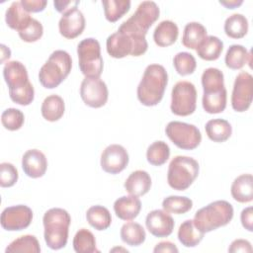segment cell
Returning a JSON list of instances; mask_svg holds the SVG:
<instances>
[{
    "label": "cell",
    "mask_w": 253,
    "mask_h": 253,
    "mask_svg": "<svg viewBox=\"0 0 253 253\" xmlns=\"http://www.w3.org/2000/svg\"><path fill=\"white\" fill-rule=\"evenodd\" d=\"M4 80L9 89L10 99L21 106L30 105L35 98V90L29 81L26 66L18 61H7L3 67Z\"/></svg>",
    "instance_id": "cell-1"
},
{
    "label": "cell",
    "mask_w": 253,
    "mask_h": 253,
    "mask_svg": "<svg viewBox=\"0 0 253 253\" xmlns=\"http://www.w3.org/2000/svg\"><path fill=\"white\" fill-rule=\"evenodd\" d=\"M167 84L168 73L164 66L157 63L147 65L137 86L138 101L146 107L158 105L163 98Z\"/></svg>",
    "instance_id": "cell-2"
},
{
    "label": "cell",
    "mask_w": 253,
    "mask_h": 253,
    "mask_svg": "<svg viewBox=\"0 0 253 253\" xmlns=\"http://www.w3.org/2000/svg\"><path fill=\"white\" fill-rule=\"evenodd\" d=\"M43 236L47 247L59 250L67 244L71 217L67 211L61 208H52L46 211L42 217Z\"/></svg>",
    "instance_id": "cell-3"
},
{
    "label": "cell",
    "mask_w": 253,
    "mask_h": 253,
    "mask_svg": "<svg viewBox=\"0 0 253 253\" xmlns=\"http://www.w3.org/2000/svg\"><path fill=\"white\" fill-rule=\"evenodd\" d=\"M233 207L224 200L214 201L196 211L195 226L203 233H208L228 224L233 217Z\"/></svg>",
    "instance_id": "cell-4"
},
{
    "label": "cell",
    "mask_w": 253,
    "mask_h": 253,
    "mask_svg": "<svg viewBox=\"0 0 253 253\" xmlns=\"http://www.w3.org/2000/svg\"><path fill=\"white\" fill-rule=\"evenodd\" d=\"M72 68L70 54L62 49L54 50L41 67L40 83L46 89H53L66 79Z\"/></svg>",
    "instance_id": "cell-5"
},
{
    "label": "cell",
    "mask_w": 253,
    "mask_h": 253,
    "mask_svg": "<svg viewBox=\"0 0 253 253\" xmlns=\"http://www.w3.org/2000/svg\"><path fill=\"white\" fill-rule=\"evenodd\" d=\"M160 9L154 1L141 2L136 11L125 21L118 32L133 38H145L149 28L158 20Z\"/></svg>",
    "instance_id": "cell-6"
},
{
    "label": "cell",
    "mask_w": 253,
    "mask_h": 253,
    "mask_svg": "<svg viewBox=\"0 0 253 253\" xmlns=\"http://www.w3.org/2000/svg\"><path fill=\"white\" fill-rule=\"evenodd\" d=\"M199 172L200 166L196 159L183 155L175 156L168 166V185L174 190L185 191L197 179Z\"/></svg>",
    "instance_id": "cell-7"
},
{
    "label": "cell",
    "mask_w": 253,
    "mask_h": 253,
    "mask_svg": "<svg viewBox=\"0 0 253 253\" xmlns=\"http://www.w3.org/2000/svg\"><path fill=\"white\" fill-rule=\"evenodd\" d=\"M78 65L85 77H100L104 62L101 55V46L94 38L82 40L77 45Z\"/></svg>",
    "instance_id": "cell-8"
},
{
    "label": "cell",
    "mask_w": 253,
    "mask_h": 253,
    "mask_svg": "<svg viewBox=\"0 0 253 253\" xmlns=\"http://www.w3.org/2000/svg\"><path fill=\"white\" fill-rule=\"evenodd\" d=\"M148 47L145 38H133L121 32L110 35L106 41L107 52L114 58H124L127 55L140 56Z\"/></svg>",
    "instance_id": "cell-9"
},
{
    "label": "cell",
    "mask_w": 253,
    "mask_h": 253,
    "mask_svg": "<svg viewBox=\"0 0 253 253\" xmlns=\"http://www.w3.org/2000/svg\"><path fill=\"white\" fill-rule=\"evenodd\" d=\"M165 133L178 148L184 150H193L202 141L200 129L195 125L184 122H169L165 127Z\"/></svg>",
    "instance_id": "cell-10"
},
{
    "label": "cell",
    "mask_w": 253,
    "mask_h": 253,
    "mask_svg": "<svg viewBox=\"0 0 253 253\" xmlns=\"http://www.w3.org/2000/svg\"><path fill=\"white\" fill-rule=\"evenodd\" d=\"M197 90L195 85L189 81L177 82L171 92V112L180 117H187L196 111Z\"/></svg>",
    "instance_id": "cell-11"
},
{
    "label": "cell",
    "mask_w": 253,
    "mask_h": 253,
    "mask_svg": "<svg viewBox=\"0 0 253 253\" xmlns=\"http://www.w3.org/2000/svg\"><path fill=\"white\" fill-rule=\"evenodd\" d=\"M253 98V77L247 71H241L235 77L231 93V107L235 112L247 111Z\"/></svg>",
    "instance_id": "cell-12"
},
{
    "label": "cell",
    "mask_w": 253,
    "mask_h": 253,
    "mask_svg": "<svg viewBox=\"0 0 253 253\" xmlns=\"http://www.w3.org/2000/svg\"><path fill=\"white\" fill-rule=\"evenodd\" d=\"M80 97L88 107L101 108L108 101V87L100 77H85L80 85Z\"/></svg>",
    "instance_id": "cell-13"
},
{
    "label": "cell",
    "mask_w": 253,
    "mask_h": 253,
    "mask_svg": "<svg viewBox=\"0 0 253 253\" xmlns=\"http://www.w3.org/2000/svg\"><path fill=\"white\" fill-rule=\"evenodd\" d=\"M33 220V211L26 205H17L3 210L1 226L7 231H20L27 228Z\"/></svg>",
    "instance_id": "cell-14"
},
{
    "label": "cell",
    "mask_w": 253,
    "mask_h": 253,
    "mask_svg": "<svg viewBox=\"0 0 253 253\" xmlns=\"http://www.w3.org/2000/svg\"><path fill=\"white\" fill-rule=\"evenodd\" d=\"M128 161V153L123 145L110 144L103 150L100 164L106 173L119 174L126 169Z\"/></svg>",
    "instance_id": "cell-15"
},
{
    "label": "cell",
    "mask_w": 253,
    "mask_h": 253,
    "mask_svg": "<svg viewBox=\"0 0 253 253\" xmlns=\"http://www.w3.org/2000/svg\"><path fill=\"white\" fill-rule=\"evenodd\" d=\"M85 23L83 13L77 7H74L62 14L58 22V30L63 38L72 40L83 33Z\"/></svg>",
    "instance_id": "cell-16"
},
{
    "label": "cell",
    "mask_w": 253,
    "mask_h": 253,
    "mask_svg": "<svg viewBox=\"0 0 253 253\" xmlns=\"http://www.w3.org/2000/svg\"><path fill=\"white\" fill-rule=\"evenodd\" d=\"M145 225L148 231L155 237H167L174 229V219L164 210H153L146 215Z\"/></svg>",
    "instance_id": "cell-17"
},
{
    "label": "cell",
    "mask_w": 253,
    "mask_h": 253,
    "mask_svg": "<svg viewBox=\"0 0 253 253\" xmlns=\"http://www.w3.org/2000/svg\"><path fill=\"white\" fill-rule=\"evenodd\" d=\"M22 168L28 177L33 179L41 178L46 172V157L39 149H29L22 157Z\"/></svg>",
    "instance_id": "cell-18"
},
{
    "label": "cell",
    "mask_w": 253,
    "mask_h": 253,
    "mask_svg": "<svg viewBox=\"0 0 253 253\" xmlns=\"http://www.w3.org/2000/svg\"><path fill=\"white\" fill-rule=\"evenodd\" d=\"M141 202L136 196H123L114 203V211L116 215L123 220H132L140 212Z\"/></svg>",
    "instance_id": "cell-19"
},
{
    "label": "cell",
    "mask_w": 253,
    "mask_h": 253,
    "mask_svg": "<svg viewBox=\"0 0 253 253\" xmlns=\"http://www.w3.org/2000/svg\"><path fill=\"white\" fill-rule=\"evenodd\" d=\"M33 18L30 16V13L25 10L21 1L13 2L5 13V22L7 26L13 30H16L18 33L25 30Z\"/></svg>",
    "instance_id": "cell-20"
},
{
    "label": "cell",
    "mask_w": 253,
    "mask_h": 253,
    "mask_svg": "<svg viewBox=\"0 0 253 253\" xmlns=\"http://www.w3.org/2000/svg\"><path fill=\"white\" fill-rule=\"evenodd\" d=\"M151 184V177L146 171L135 170L126 178L124 187L129 195L141 197L149 192Z\"/></svg>",
    "instance_id": "cell-21"
},
{
    "label": "cell",
    "mask_w": 253,
    "mask_h": 253,
    "mask_svg": "<svg viewBox=\"0 0 253 253\" xmlns=\"http://www.w3.org/2000/svg\"><path fill=\"white\" fill-rule=\"evenodd\" d=\"M232 198L241 204L253 200V177L251 174H241L236 177L230 188Z\"/></svg>",
    "instance_id": "cell-22"
},
{
    "label": "cell",
    "mask_w": 253,
    "mask_h": 253,
    "mask_svg": "<svg viewBox=\"0 0 253 253\" xmlns=\"http://www.w3.org/2000/svg\"><path fill=\"white\" fill-rule=\"evenodd\" d=\"M178 36V26L176 23L170 20H164L160 22L153 32L154 42L160 47L172 45L177 41Z\"/></svg>",
    "instance_id": "cell-23"
},
{
    "label": "cell",
    "mask_w": 253,
    "mask_h": 253,
    "mask_svg": "<svg viewBox=\"0 0 253 253\" xmlns=\"http://www.w3.org/2000/svg\"><path fill=\"white\" fill-rule=\"evenodd\" d=\"M65 112V104L63 99L55 94L49 95L42 101L41 113L44 120L48 122H56L62 118Z\"/></svg>",
    "instance_id": "cell-24"
},
{
    "label": "cell",
    "mask_w": 253,
    "mask_h": 253,
    "mask_svg": "<svg viewBox=\"0 0 253 253\" xmlns=\"http://www.w3.org/2000/svg\"><path fill=\"white\" fill-rule=\"evenodd\" d=\"M207 37V29L199 22L188 23L183 32L182 43L190 49H197Z\"/></svg>",
    "instance_id": "cell-25"
},
{
    "label": "cell",
    "mask_w": 253,
    "mask_h": 253,
    "mask_svg": "<svg viewBox=\"0 0 253 253\" xmlns=\"http://www.w3.org/2000/svg\"><path fill=\"white\" fill-rule=\"evenodd\" d=\"M208 137L214 142L226 141L232 134V126L228 121L223 119L210 120L206 126Z\"/></svg>",
    "instance_id": "cell-26"
},
{
    "label": "cell",
    "mask_w": 253,
    "mask_h": 253,
    "mask_svg": "<svg viewBox=\"0 0 253 253\" xmlns=\"http://www.w3.org/2000/svg\"><path fill=\"white\" fill-rule=\"evenodd\" d=\"M86 219L93 228L99 231L106 230L112 223V216L109 210L100 205L92 206L87 210Z\"/></svg>",
    "instance_id": "cell-27"
},
{
    "label": "cell",
    "mask_w": 253,
    "mask_h": 253,
    "mask_svg": "<svg viewBox=\"0 0 253 253\" xmlns=\"http://www.w3.org/2000/svg\"><path fill=\"white\" fill-rule=\"evenodd\" d=\"M223 50V42L215 36H207L203 42L196 49L200 58L212 61L216 60Z\"/></svg>",
    "instance_id": "cell-28"
},
{
    "label": "cell",
    "mask_w": 253,
    "mask_h": 253,
    "mask_svg": "<svg viewBox=\"0 0 253 253\" xmlns=\"http://www.w3.org/2000/svg\"><path fill=\"white\" fill-rule=\"evenodd\" d=\"M248 20L247 18L239 13H235L226 18L224 22V33L231 39H242L248 32Z\"/></svg>",
    "instance_id": "cell-29"
},
{
    "label": "cell",
    "mask_w": 253,
    "mask_h": 253,
    "mask_svg": "<svg viewBox=\"0 0 253 253\" xmlns=\"http://www.w3.org/2000/svg\"><path fill=\"white\" fill-rule=\"evenodd\" d=\"M177 235L182 245L185 247H195L203 240L205 233L195 226L193 219H187L180 224Z\"/></svg>",
    "instance_id": "cell-30"
},
{
    "label": "cell",
    "mask_w": 253,
    "mask_h": 253,
    "mask_svg": "<svg viewBox=\"0 0 253 253\" xmlns=\"http://www.w3.org/2000/svg\"><path fill=\"white\" fill-rule=\"evenodd\" d=\"M201 79L204 94L216 93L225 88L223 73L218 68L209 67L205 69Z\"/></svg>",
    "instance_id": "cell-31"
},
{
    "label": "cell",
    "mask_w": 253,
    "mask_h": 253,
    "mask_svg": "<svg viewBox=\"0 0 253 253\" xmlns=\"http://www.w3.org/2000/svg\"><path fill=\"white\" fill-rule=\"evenodd\" d=\"M226 67L237 70L241 69L247 62H251V53L241 44H231L224 57Z\"/></svg>",
    "instance_id": "cell-32"
},
{
    "label": "cell",
    "mask_w": 253,
    "mask_h": 253,
    "mask_svg": "<svg viewBox=\"0 0 253 253\" xmlns=\"http://www.w3.org/2000/svg\"><path fill=\"white\" fill-rule=\"evenodd\" d=\"M120 235L123 242L129 246H139L146 238V233L142 225L133 221L124 223L121 227Z\"/></svg>",
    "instance_id": "cell-33"
},
{
    "label": "cell",
    "mask_w": 253,
    "mask_h": 253,
    "mask_svg": "<svg viewBox=\"0 0 253 253\" xmlns=\"http://www.w3.org/2000/svg\"><path fill=\"white\" fill-rule=\"evenodd\" d=\"M73 249L77 253H99L94 234L87 228H80L73 238Z\"/></svg>",
    "instance_id": "cell-34"
},
{
    "label": "cell",
    "mask_w": 253,
    "mask_h": 253,
    "mask_svg": "<svg viewBox=\"0 0 253 253\" xmlns=\"http://www.w3.org/2000/svg\"><path fill=\"white\" fill-rule=\"evenodd\" d=\"M105 18L110 23H115L130 9L129 0H104L102 1Z\"/></svg>",
    "instance_id": "cell-35"
},
{
    "label": "cell",
    "mask_w": 253,
    "mask_h": 253,
    "mask_svg": "<svg viewBox=\"0 0 253 253\" xmlns=\"http://www.w3.org/2000/svg\"><path fill=\"white\" fill-rule=\"evenodd\" d=\"M226 101L227 92L224 88L216 93L203 94L202 105L208 114H219L226 108Z\"/></svg>",
    "instance_id": "cell-36"
},
{
    "label": "cell",
    "mask_w": 253,
    "mask_h": 253,
    "mask_svg": "<svg viewBox=\"0 0 253 253\" xmlns=\"http://www.w3.org/2000/svg\"><path fill=\"white\" fill-rule=\"evenodd\" d=\"M170 157V147L163 140L152 142L146 150V159L153 166H161Z\"/></svg>",
    "instance_id": "cell-37"
},
{
    "label": "cell",
    "mask_w": 253,
    "mask_h": 253,
    "mask_svg": "<svg viewBox=\"0 0 253 253\" xmlns=\"http://www.w3.org/2000/svg\"><path fill=\"white\" fill-rule=\"evenodd\" d=\"M5 252H29V253H40L41 246L40 242L34 235H23L13 240L5 249Z\"/></svg>",
    "instance_id": "cell-38"
},
{
    "label": "cell",
    "mask_w": 253,
    "mask_h": 253,
    "mask_svg": "<svg viewBox=\"0 0 253 253\" xmlns=\"http://www.w3.org/2000/svg\"><path fill=\"white\" fill-rule=\"evenodd\" d=\"M162 208L169 213L183 214L193 208V201L184 196H169L163 200Z\"/></svg>",
    "instance_id": "cell-39"
},
{
    "label": "cell",
    "mask_w": 253,
    "mask_h": 253,
    "mask_svg": "<svg viewBox=\"0 0 253 253\" xmlns=\"http://www.w3.org/2000/svg\"><path fill=\"white\" fill-rule=\"evenodd\" d=\"M173 65L179 75L186 76L194 73L197 67V61L192 53L181 51L174 56Z\"/></svg>",
    "instance_id": "cell-40"
},
{
    "label": "cell",
    "mask_w": 253,
    "mask_h": 253,
    "mask_svg": "<svg viewBox=\"0 0 253 253\" xmlns=\"http://www.w3.org/2000/svg\"><path fill=\"white\" fill-rule=\"evenodd\" d=\"M25 122V116L22 111L16 108H8L1 115L3 126L11 131L20 129Z\"/></svg>",
    "instance_id": "cell-41"
},
{
    "label": "cell",
    "mask_w": 253,
    "mask_h": 253,
    "mask_svg": "<svg viewBox=\"0 0 253 253\" xmlns=\"http://www.w3.org/2000/svg\"><path fill=\"white\" fill-rule=\"evenodd\" d=\"M19 178L17 168L9 162H2L0 164V186L3 188H10L14 186Z\"/></svg>",
    "instance_id": "cell-42"
},
{
    "label": "cell",
    "mask_w": 253,
    "mask_h": 253,
    "mask_svg": "<svg viewBox=\"0 0 253 253\" xmlns=\"http://www.w3.org/2000/svg\"><path fill=\"white\" fill-rule=\"evenodd\" d=\"M18 34L22 41L26 42H35L42 37L43 27L40 21L33 18L30 25Z\"/></svg>",
    "instance_id": "cell-43"
},
{
    "label": "cell",
    "mask_w": 253,
    "mask_h": 253,
    "mask_svg": "<svg viewBox=\"0 0 253 253\" xmlns=\"http://www.w3.org/2000/svg\"><path fill=\"white\" fill-rule=\"evenodd\" d=\"M25 10L29 13H39L45 9L47 1L45 0H21Z\"/></svg>",
    "instance_id": "cell-44"
},
{
    "label": "cell",
    "mask_w": 253,
    "mask_h": 253,
    "mask_svg": "<svg viewBox=\"0 0 253 253\" xmlns=\"http://www.w3.org/2000/svg\"><path fill=\"white\" fill-rule=\"evenodd\" d=\"M228 252L230 253H236V252H245L249 253L252 252V246L251 243L246 239H235L233 240L229 247Z\"/></svg>",
    "instance_id": "cell-45"
},
{
    "label": "cell",
    "mask_w": 253,
    "mask_h": 253,
    "mask_svg": "<svg viewBox=\"0 0 253 253\" xmlns=\"http://www.w3.org/2000/svg\"><path fill=\"white\" fill-rule=\"evenodd\" d=\"M240 220L242 226L252 232L253 231V209L252 207H247L244 210H242L240 213Z\"/></svg>",
    "instance_id": "cell-46"
},
{
    "label": "cell",
    "mask_w": 253,
    "mask_h": 253,
    "mask_svg": "<svg viewBox=\"0 0 253 253\" xmlns=\"http://www.w3.org/2000/svg\"><path fill=\"white\" fill-rule=\"evenodd\" d=\"M79 1H73V0H55L53 1L54 9L59 13H65L71 8L77 7L79 5Z\"/></svg>",
    "instance_id": "cell-47"
},
{
    "label": "cell",
    "mask_w": 253,
    "mask_h": 253,
    "mask_svg": "<svg viewBox=\"0 0 253 253\" xmlns=\"http://www.w3.org/2000/svg\"><path fill=\"white\" fill-rule=\"evenodd\" d=\"M179 250L176 247V245L170 241H161L157 243L153 249V252L159 253V252H166V253H177Z\"/></svg>",
    "instance_id": "cell-48"
},
{
    "label": "cell",
    "mask_w": 253,
    "mask_h": 253,
    "mask_svg": "<svg viewBox=\"0 0 253 253\" xmlns=\"http://www.w3.org/2000/svg\"><path fill=\"white\" fill-rule=\"evenodd\" d=\"M219 4L226 9H235L243 4V0H220Z\"/></svg>",
    "instance_id": "cell-49"
},
{
    "label": "cell",
    "mask_w": 253,
    "mask_h": 253,
    "mask_svg": "<svg viewBox=\"0 0 253 253\" xmlns=\"http://www.w3.org/2000/svg\"><path fill=\"white\" fill-rule=\"evenodd\" d=\"M1 62L3 63L5 61V59H9L11 56V50L9 49V47H7L5 44H1Z\"/></svg>",
    "instance_id": "cell-50"
}]
</instances>
